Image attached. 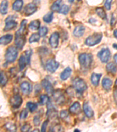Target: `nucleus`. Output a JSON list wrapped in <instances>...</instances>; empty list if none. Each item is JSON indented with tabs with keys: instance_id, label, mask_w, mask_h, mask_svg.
Segmentation results:
<instances>
[{
	"instance_id": "f257e3e1",
	"label": "nucleus",
	"mask_w": 117,
	"mask_h": 132,
	"mask_svg": "<svg viewBox=\"0 0 117 132\" xmlns=\"http://www.w3.org/2000/svg\"><path fill=\"white\" fill-rule=\"evenodd\" d=\"M79 62L80 65L83 69H88L92 63L93 57L90 54L83 53L79 55Z\"/></svg>"
},
{
	"instance_id": "f03ea898",
	"label": "nucleus",
	"mask_w": 117,
	"mask_h": 132,
	"mask_svg": "<svg viewBox=\"0 0 117 132\" xmlns=\"http://www.w3.org/2000/svg\"><path fill=\"white\" fill-rule=\"evenodd\" d=\"M102 37H103L102 34L95 33L93 35L87 38L86 41H85V43H86L87 46H89L95 45L98 44L101 41Z\"/></svg>"
},
{
	"instance_id": "7ed1b4c3",
	"label": "nucleus",
	"mask_w": 117,
	"mask_h": 132,
	"mask_svg": "<svg viewBox=\"0 0 117 132\" xmlns=\"http://www.w3.org/2000/svg\"><path fill=\"white\" fill-rule=\"evenodd\" d=\"M74 88L78 93H82L87 90V86L83 80L79 78L74 79L73 82Z\"/></svg>"
},
{
	"instance_id": "20e7f679",
	"label": "nucleus",
	"mask_w": 117,
	"mask_h": 132,
	"mask_svg": "<svg viewBox=\"0 0 117 132\" xmlns=\"http://www.w3.org/2000/svg\"><path fill=\"white\" fill-rule=\"evenodd\" d=\"M5 56L6 60L8 62H14L18 56V51L15 48L10 46L8 48Z\"/></svg>"
},
{
	"instance_id": "39448f33",
	"label": "nucleus",
	"mask_w": 117,
	"mask_h": 132,
	"mask_svg": "<svg viewBox=\"0 0 117 132\" xmlns=\"http://www.w3.org/2000/svg\"><path fill=\"white\" fill-rule=\"evenodd\" d=\"M26 41L25 34L20 33L17 31L15 34V42L17 47L20 49H22L23 46L25 45Z\"/></svg>"
},
{
	"instance_id": "423d86ee",
	"label": "nucleus",
	"mask_w": 117,
	"mask_h": 132,
	"mask_svg": "<svg viewBox=\"0 0 117 132\" xmlns=\"http://www.w3.org/2000/svg\"><path fill=\"white\" fill-rule=\"evenodd\" d=\"M98 56L103 63H107L109 61L111 58V53L110 50L107 48L101 50L98 54Z\"/></svg>"
},
{
	"instance_id": "0eeeda50",
	"label": "nucleus",
	"mask_w": 117,
	"mask_h": 132,
	"mask_svg": "<svg viewBox=\"0 0 117 132\" xmlns=\"http://www.w3.org/2000/svg\"><path fill=\"white\" fill-rule=\"evenodd\" d=\"M5 26L4 27V31H8L14 29L17 26V22L14 21V16H10L5 20Z\"/></svg>"
},
{
	"instance_id": "6e6552de",
	"label": "nucleus",
	"mask_w": 117,
	"mask_h": 132,
	"mask_svg": "<svg viewBox=\"0 0 117 132\" xmlns=\"http://www.w3.org/2000/svg\"><path fill=\"white\" fill-rule=\"evenodd\" d=\"M59 67V63L54 59H50L47 62L46 64V69L50 73H54Z\"/></svg>"
},
{
	"instance_id": "1a4fd4ad",
	"label": "nucleus",
	"mask_w": 117,
	"mask_h": 132,
	"mask_svg": "<svg viewBox=\"0 0 117 132\" xmlns=\"http://www.w3.org/2000/svg\"><path fill=\"white\" fill-rule=\"evenodd\" d=\"M10 104L11 106L14 109L19 108L22 103V99L21 96L16 95L14 96L10 99Z\"/></svg>"
},
{
	"instance_id": "9d476101",
	"label": "nucleus",
	"mask_w": 117,
	"mask_h": 132,
	"mask_svg": "<svg viewBox=\"0 0 117 132\" xmlns=\"http://www.w3.org/2000/svg\"><path fill=\"white\" fill-rule=\"evenodd\" d=\"M53 95V97L55 102H56L57 104H59V105H61V104H63L64 103L65 99L62 91L59 90V89L58 90H55Z\"/></svg>"
},
{
	"instance_id": "9b49d317",
	"label": "nucleus",
	"mask_w": 117,
	"mask_h": 132,
	"mask_svg": "<svg viewBox=\"0 0 117 132\" xmlns=\"http://www.w3.org/2000/svg\"><path fill=\"white\" fill-rule=\"evenodd\" d=\"M41 85L43 88L45 89V90L48 94L53 95L54 93V88L53 87L52 84L46 79H43L41 82Z\"/></svg>"
},
{
	"instance_id": "f8f14e48",
	"label": "nucleus",
	"mask_w": 117,
	"mask_h": 132,
	"mask_svg": "<svg viewBox=\"0 0 117 132\" xmlns=\"http://www.w3.org/2000/svg\"><path fill=\"white\" fill-rule=\"evenodd\" d=\"M59 34L58 32H54L51 35L49 39V43L53 48H57L59 45Z\"/></svg>"
},
{
	"instance_id": "ddd939ff",
	"label": "nucleus",
	"mask_w": 117,
	"mask_h": 132,
	"mask_svg": "<svg viewBox=\"0 0 117 132\" xmlns=\"http://www.w3.org/2000/svg\"><path fill=\"white\" fill-rule=\"evenodd\" d=\"M48 111H47V116H48V118L49 119H53L55 118V117L57 116V112L56 110L55 109V108L52 103L49 101L48 103Z\"/></svg>"
},
{
	"instance_id": "4468645a",
	"label": "nucleus",
	"mask_w": 117,
	"mask_h": 132,
	"mask_svg": "<svg viewBox=\"0 0 117 132\" xmlns=\"http://www.w3.org/2000/svg\"><path fill=\"white\" fill-rule=\"evenodd\" d=\"M37 10V7L35 4L32 3L28 4L25 7L24 9V13L27 16L32 15L33 13H35L36 11Z\"/></svg>"
},
{
	"instance_id": "2eb2a0df",
	"label": "nucleus",
	"mask_w": 117,
	"mask_h": 132,
	"mask_svg": "<svg viewBox=\"0 0 117 132\" xmlns=\"http://www.w3.org/2000/svg\"><path fill=\"white\" fill-rule=\"evenodd\" d=\"M82 108L79 102H76L69 108V112L73 114H78L81 112Z\"/></svg>"
},
{
	"instance_id": "dca6fc26",
	"label": "nucleus",
	"mask_w": 117,
	"mask_h": 132,
	"mask_svg": "<svg viewBox=\"0 0 117 132\" xmlns=\"http://www.w3.org/2000/svg\"><path fill=\"white\" fill-rule=\"evenodd\" d=\"M20 88L23 94L25 95H29L32 91L31 85L28 82H23L21 83Z\"/></svg>"
},
{
	"instance_id": "f3484780",
	"label": "nucleus",
	"mask_w": 117,
	"mask_h": 132,
	"mask_svg": "<svg viewBox=\"0 0 117 132\" xmlns=\"http://www.w3.org/2000/svg\"><path fill=\"white\" fill-rule=\"evenodd\" d=\"M83 108L84 112L86 116H87L89 118H92L94 116V112L92 109H91V108L90 106V105H88V103H87V102H85L83 104Z\"/></svg>"
},
{
	"instance_id": "a211bd4d",
	"label": "nucleus",
	"mask_w": 117,
	"mask_h": 132,
	"mask_svg": "<svg viewBox=\"0 0 117 132\" xmlns=\"http://www.w3.org/2000/svg\"><path fill=\"white\" fill-rule=\"evenodd\" d=\"M85 32V28L82 25H79L75 28L73 31V35L76 37H80L83 35Z\"/></svg>"
},
{
	"instance_id": "6ab92c4d",
	"label": "nucleus",
	"mask_w": 117,
	"mask_h": 132,
	"mask_svg": "<svg viewBox=\"0 0 117 132\" xmlns=\"http://www.w3.org/2000/svg\"><path fill=\"white\" fill-rule=\"evenodd\" d=\"M71 73H72V70L71 68L70 67L66 68L60 74L61 79L63 80H66V79H67L71 76Z\"/></svg>"
},
{
	"instance_id": "aec40b11",
	"label": "nucleus",
	"mask_w": 117,
	"mask_h": 132,
	"mask_svg": "<svg viewBox=\"0 0 117 132\" xmlns=\"http://www.w3.org/2000/svg\"><path fill=\"white\" fill-rule=\"evenodd\" d=\"M101 74L93 73L91 76V82L94 86H98L100 82V79L101 77Z\"/></svg>"
},
{
	"instance_id": "412c9836",
	"label": "nucleus",
	"mask_w": 117,
	"mask_h": 132,
	"mask_svg": "<svg viewBox=\"0 0 117 132\" xmlns=\"http://www.w3.org/2000/svg\"><path fill=\"white\" fill-rule=\"evenodd\" d=\"M112 85V82L108 78H104L102 80V86L106 90H110Z\"/></svg>"
},
{
	"instance_id": "4be33fe9",
	"label": "nucleus",
	"mask_w": 117,
	"mask_h": 132,
	"mask_svg": "<svg viewBox=\"0 0 117 132\" xmlns=\"http://www.w3.org/2000/svg\"><path fill=\"white\" fill-rule=\"evenodd\" d=\"M12 35L11 34L4 35L0 38V43L1 45H7L12 41Z\"/></svg>"
},
{
	"instance_id": "5701e85b",
	"label": "nucleus",
	"mask_w": 117,
	"mask_h": 132,
	"mask_svg": "<svg viewBox=\"0 0 117 132\" xmlns=\"http://www.w3.org/2000/svg\"><path fill=\"white\" fill-rule=\"evenodd\" d=\"M8 2L7 0H3L1 2V6H0V11L2 15L7 14L8 12Z\"/></svg>"
},
{
	"instance_id": "b1692460",
	"label": "nucleus",
	"mask_w": 117,
	"mask_h": 132,
	"mask_svg": "<svg viewBox=\"0 0 117 132\" xmlns=\"http://www.w3.org/2000/svg\"><path fill=\"white\" fill-rule=\"evenodd\" d=\"M106 69H107V71L108 73L113 75L115 74L117 72V68L116 65L112 62L108 63L107 65V67H106Z\"/></svg>"
},
{
	"instance_id": "393cba45",
	"label": "nucleus",
	"mask_w": 117,
	"mask_h": 132,
	"mask_svg": "<svg viewBox=\"0 0 117 132\" xmlns=\"http://www.w3.org/2000/svg\"><path fill=\"white\" fill-rule=\"evenodd\" d=\"M40 21L39 20H34L32 21L29 25V28L32 30H38L40 28Z\"/></svg>"
},
{
	"instance_id": "a878e982",
	"label": "nucleus",
	"mask_w": 117,
	"mask_h": 132,
	"mask_svg": "<svg viewBox=\"0 0 117 132\" xmlns=\"http://www.w3.org/2000/svg\"><path fill=\"white\" fill-rule=\"evenodd\" d=\"M23 6V1L22 0H16L15 1V3L13 4L12 8L13 10L16 11H20L22 9Z\"/></svg>"
},
{
	"instance_id": "bb28decb",
	"label": "nucleus",
	"mask_w": 117,
	"mask_h": 132,
	"mask_svg": "<svg viewBox=\"0 0 117 132\" xmlns=\"http://www.w3.org/2000/svg\"><path fill=\"white\" fill-rule=\"evenodd\" d=\"M26 58L24 56H21L20 59H19L18 61V64H19V67H20V70L21 71L24 69L26 67Z\"/></svg>"
},
{
	"instance_id": "cd10ccee",
	"label": "nucleus",
	"mask_w": 117,
	"mask_h": 132,
	"mask_svg": "<svg viewBox=\"0 0 117 132\" xmlns=\"http://www.w3.org/2000/svg\"><path fill=\"white\" fill-rule=\"evenodd\" d=\"M95 11H96V13L103 20H106L107 19V15H106L105 11L103 8H97L95 10Z\"/></svg>"
},
{
	"instance_id": "c85d7f7f",
	"label": "nucleus",
	"mask_w": 117,
	"mask_h": 132,
	"mask_svg": "<svg viewBox=\"0 0 117 132\" xmlns=\"http://www.w3.org/2000/svg\"><path fill=\"white\" fill-rule=\"evenodd\" d=\"M8 82V77L7 75L4 71L1 72V75H0V83H1V86L5 85Z\"/></svg>"
},
{
	"instance_id": "c756f323",
	"label": "nucleus",
	"mask_w": 117,
	"mask_h": 132,
	"mask_svg": "<svg viewBox=\"0 0 117 132\" xmlns=\"http://www.w3.org/2000/svg\"><path fill=\"white\" fill-rule=\"evenodd\" d=\"M61 3V0H57L53 4L51 7V10L53 11H59L60 9V6Z\"/></svg>"
},
{
	"instance_id": "7c9ffc66",
	"label": "nucleus",
	"mask_w": 117,
	"mask_h": 132,
	"mask_svg": "<svg viewBox=\"0 0 117 132\" xmlns=\"http://www.w3.org/2000/svg\"><path fill=\"white\" fill-rule=\"evenodd\" d=\"M49 101H50L49 97H48V95H42L40 96L39 103L40 105H44V104L48 103L49 102Z\"/></svg>"
},
{
	"instance_id": "2f4dec72",
	"label": "nucleus",
	"mask_w": 117,
	"mask_h": 132,
	"mask_svg": "<svg viewBox=\"0 0 117 132\" xmlns=\"http://www.w3.org/2000/svg\"><path fill=\"white\" fill-rule=\"evenodd\" d=\"M53 18V12H50L43 16V21L46 23H50L52 22Z\"/></svg>"
},
{
	"instance_id": "473e14b6",
	"label": "nucleus",
	"mask_w": 117,
	"mask_h": 132,
	"mask_svg": "<svg viewBox=\"0 0 117 132\" xmlns=\"http://www.w3.org/2000/svg\"><path fill=\"white\" fill-rule=\"evenodd\" d=\"M40 35H39V34H33L32 35L30 38L29 39V42L30 43H33V42H38L40 39Z\"/></svg>"
},
{
	"instance_id": "72a5a7b5",
	"label": "nucleus",
	"mask_w": 117,
	"mask_h": 132,
	"mask_svg": "<svg viewBox=\"0 0 117 132\" xmlns=\"http://www.w3.org/2000/svg\"><path fill=\"white\" fill-rule=\"evenodd\" d=\"M5 127L8 130H9L10 131H16L17 130V127L16 125H15L12 123H7V124L5 125Z\"/></svg>"
},
{
	"instance_id": "f704fd0d",
	"label": "nucleus",
	"mask_w": 117,
	"mask_h": 132,
	"mask_svg": "<svg viewBox=\"0 0 117 132\" xmlns=\"http://www.w3.org/2000/svg\"><path fill=\"white\" fill-rule=\"evenodd\" d=\"M26 106L28 108L29 111L32 113L37 109L38 105L37 103H33V102H28L26 104Z\"/></svg>"
},
{
	"instance_id": "c9c22d12",
	"label": "nucleus",
	"mask_w": 117,
	"mask_h": 132,
	"mask_svg": "<svg viewBox=\"0 0 117 132\" xmlns=\"http://www.w3.org/2000/svg\"><path fill=\"white\" fill-rule=\"evenodd\" d=\"M69 7L67 5H63L62 7L60 8V10L59 11V12L60 14H62L64 15H66L69 11Z\"/></svg>"
},
{
	"instance_id": "e433bc0d",
	"label": "nucleus",
	"mask_w": 117,
	"mask_h": 132,
	"mask_svg": "<svg viewBox=\"0 0 117 132\" xmlns=\"http://www.w3.org/2000/svg\"><path fill=\"white\" fill-rule=\"evenodd\" d=\"M48 28L46 27H42L41 28H40L39 34L40 35V37H44V36H46L47 33H48Z\"/></svg>"
},
{
	"instance_id": "4c0bfd02",
	"label": "nucleus",
	"mask_w": 117,
	"mask_h": 132,
	"mask_svg": "<svg viewBox=\"0 0 117 132\" xmlns=\"http://www.w3.org/2000/svg\"><path fill=\"white\" fill-rule=\"evenodd\" d=\"M69 114H68V112L67 110H62L60 112V117L62 118L63 120H66L67 119L69 118Z\"/></svg>"
},
{
	"instance_id": "58836bf2",
	"label": "nucleus",
	"mask_w": 117,
	"mask_h": 132,
	"mask_svg": "<svg viewBox=\"0 0 117 132\" xmlns=\"http://www.w3.org/2000/svg\"><path fill=\"white\" fill-rule=\"evenodd\" d=\"M31 125L28 124V123H26V124H25L22 127V128H21V131H23V132H25V131H29V130L31 129Z\"/></svg>"
},
{
	"instance_id": "ea45409f",
	"label": "nucleus",
	"mask_w": 117,
	"mask_h": 132,
	"mask_svg": "<svg viewBox=\"0 0 117 132\" xmlns=\"http://www.w3.org/2000/svg\"><path fill=\"white\" fill-rule=\"evenodd\" d=\"M25 54H26V59L28 64H29V63H30L31 56L32 55V51L31 50L26 51V52H25Z\"/></svg>"
},
{
	"instance_id": "a19ab883",
	"label": "nucleus",
	"mask_w": 117,
	"mask_h": 132,
	"mask_svg": "<svg viewBox=\"0 0 117 132\" xmlns=\"http://www.w3.org/2000/svg\"><path fill=\"white\" fill-rule=\"evenodd\" d=\"M28 116V112L26 109H23L21 111L20 113V119H24L27 117Z\"/></svg>"
},
{
	"instance_id": "79ce46f5",
	"label": "nucleus",
	"mask_w": 117,
	"mask_h": 132,
	"mask_svg": "<svg viewBox=\"0 0 117 132\" xmlns=\"http://www.w3.org/2000/svg\"><path fill=\"white\" fill-rule=\"evenodd\" d=\"M112 0H106L105 3V7L107 10H110L111 7V3Z\"/></svg>"
},
{
	"instance_id": "37998d69",
	"label": "nucleus",
	"mask_w": 117,
	"mask_h": 132,
	"mask_svg": "<svg viewBox=\"0 0 117 132\" xmlns=\"http://www.w3.org/2000/svg\"><path fill=\"white\" fill-rule=\"evenodd\" d=\"M40 119L39 116H35L33 118V123L35 126H38L40 125Z\"/></svg>"
},
{
	"instance_id": "c03bdc74",
	"label": "nucleus",
	"mask_w": 117,
	"mask_h": 132,
	"mask_svg": "<svg viewBox=\"0 0 117 132\" xmlns=\"http://www.w3.org/2000/svg\"><path fill=\"white\" fill-rule=\"evenodd\" d=\"M53 130L55 131H62L64 130V129L60 125H56L53 127Z\"/></svg>"
},
{
	"instance_id": "a18cd8bd",
	"label": "nucleus",
	"mask_w": 117,
	"mask_h": 132,
	"mask_svg": "<svg viewBox=\"0 0 117 132\" xmlns=\"http://www.w3.org/2000/svg\"><path fill=\"white\" fill-rule=\"evenodd\" d=\"M48 121L46 120L44 122L43 125H42V129H41V131H46V127L47 126H48Z\"/></svg>"
},
{
	"instance_id": "49530a36",
	"label": "nucleus",
	"mask_w": 117,
	"mask_h": 132,
	"mask_svg": "<svg viewBox=\"0 0 117 132\" xmlns=\"http://www.w3.org/2000/svg\"><path fill=\"white\" fill-rule=\"evenodd\" d=\"M115 23H116V19L114 16V15H112L111 20V25L112 26H113V25L115 24Z\"/></svg>"
},
{
	"instance_id": "de8ad7c7",
	"label": "nucleus",
	"mask_w": 117,
	"mask_h": 132,
	"mask_svg": "<svg viewBox=\"0 0 117 132\" xmlns=\"http://www.w3.org/2000/svg\"><path fill=\"white\" fill-rule=\"evenodd\" d=\"M114 98L115 102L116 104L117 105V89L115 90L114 92Z\"/></svg>"
},
{
	"instance_id": "09e8293b",
	"label": "nucleus",
	"mask_w": 117,
	"mask_h": 132,
	"mask_svg": "<svg viewBox=\"0 0 117 132\" xmlns=\"http://www.w3.org/2000/svg\"><path fill=\"white\" fill-rule=\"evenodd\" d=\"M114 37H115L116 39H117V29H115V30L114 31Z\"/></svg>"
},
{
	"instance_id": "8fccbe9b",
	"label": "nucleus",
	"mask_w": 117,
	"mask_h": 132,
	"mask_svg": "<svg viewBox=\"0 0 117 132\" xmlns=\"http://www.w3.org/2000/svg\"><path fill=\"white\" fill-rule=\"evenodd\" d=\"M114 58L115 62V63H116V65H117V54L114 55Z\"/></svg>"
},
{
	"instance_id": "3c124183",
	"label": "nucleus",
	"mask_w": 117,
	"mask_h": 132,
	"mask_svg": "<svg viewBox=\"0 0 117 132\" xmlns=\"http://www.w3.org/2000/svg\"><path fill=\"white\" fill-rule=\"evenodd\" d=\"M95 21L94 19H93V18H91L90 20V22H91V23H93V22H95Z\"/></svg>"
},
{
	"instance_id": "603ef678",
	"label": "nucleus",
	"mask_w": 117,
	"mask_h": 132,
	"mask_svg": "<svg viewBox=\"0 0 117 132\" xmlns=\"http://www.w3.org/2000/svg\"><path fill=\"white\" fill-rule=\"evenodd\" d=\"M113 47H114V48L117 50V44H113Z\"/></svg>"
},
{
	"instance_id": "864d4df0",
	"label": "nucleus",
	"mask_w": 117,
	"mask_h": 132,
	"mask_svg": "<svg viewBox=\"0 0 117 132\" xmlns=\"http://www.w3.org/2000/svg\"><path fill=\"white\" fill-rule=\"evenodd\" d=\"M39 130H38V129H35V130H33L32 131V132H35V131H39Z\"/></svg>"
},
{
	"instance_id": "5fc2aeb1",
	"label": "nucleus",
	"mask_w": 117,
	"mask_h": 132,
	"mask_svg": "<svg viewBox=\"0 0 117 132\" xmlns=\"http://www.w3.org/2000/svg\"><path fill=\"white\" fill-rule=\"evenodd\" d=\"M73 1H74V0H69V2H70V3H73Z\"/></svg>"
},
{
	"instance_id": "6e6d98bb",
	"label": "nucleus",
	"mask_w": 117,
	"mask_h": 132,
	"mask_svg": "<svg viewBox=\"0 0 117 132\" xmlns=\"http://www.w3.org/2000/svg\"><path fill=\"white\" fill-rule=\"evenodd\" d=\"M80 131V130H78V129H75V130H74V131Z\"/></svg>"
},
{
	"instance_id": "4d7b16f0",
	"label": "nucleus",
	"mask_w": 117,
	"mask_h": 132,
	"mask_svg": "<svg viewBox=\"0 0 117 132\" xmlns=\"http://www.w3.org/2000/svg\"><path fill=\"white\" fill-rule=\"evenodd\" d=\"M115 86H117V79L116 80V82H115Z\"/></svg>"
},
{
	"instance_id": "13d9d810",
	"label": "nucleus",
	"mask_w": 117,
	"mask_h": 132,
	"mask_svg": "<svg viewBox=\"0 0 117 132\" xmlns=\"http://www.w3.org/2000/svg\"><path fill=\"white\" fill-rule=\"evenodd\" d=\"M78 1H81V0H78Z\"/></svg>"
}]
</instances>
